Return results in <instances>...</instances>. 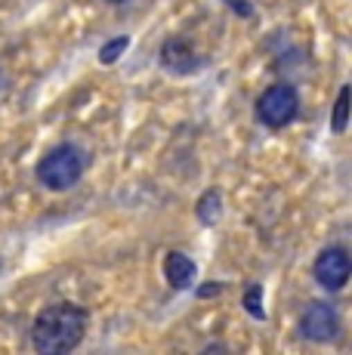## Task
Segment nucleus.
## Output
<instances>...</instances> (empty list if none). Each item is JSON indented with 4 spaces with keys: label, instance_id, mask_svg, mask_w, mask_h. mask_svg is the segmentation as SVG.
<instances>
[{
    "label": "nucleus",
    "instance_id": "nucleus-1",
    "mask_svg": "<svg viewBox=\"0 0 352 355\" xmlns=\"http://www.w3.org/2000/svg\"><path fill=\"white\" fill-rule=\"evenodd\" d=\"M87 309L78 303H53L37 312L31 324V346L40 355H65L84 340Z\"/></svg>",
    "mask_w": 352,
    "mask_h": 355
},
{
    "label": "nucleus",
    "instance_id": "nucleus-2",
    "mask_svg": "<svg viewBox=\"0 0 352 355\" xmlns=\"http://www.w3.org/2000/svg\"><path fill=\"white\" fill-rule=\"evenodd\" d=\"M84 152H80L78 146H71V142H62V146H56L53 152H46L44 158L37 164V180L44 189H50V192H65V189H71L74 182L84 176Z\"/></svg>",
    "mask_w": 352,
    "mask_h": 355
},
{
    "label": "nucleus",
    "instance_id": "nucleus-3",
    "mask_svg": "<svg viewBox=\"0 0 352 355\" xmlns=\"http://www.w3.org/2000/svg\"><path fill=\"white\" fill-rule=\"evenodd\" d=\"M300 114V96L290 84H275L256 99V118L269 130H281Z\"/></svg>",
    "mask_w": 352,
    "mask_h": 355
},
{
    "label": "nucleus",
    "instance_id": "nucleus-4",
    "mask_svg": "<svg viewBox=\"0 0 352 355\" xmlns=\"http://www.w3.org/2000/svg\"><path fill=\"white\" fill-rule=\"evenodd\" d=\"M349 269L352 266H349L346 248H324L322 254L315 257L313 275L324 291H343L349 282Z\"/></svg>",
    "mask_w": 352,
    "mask_h": 355
},
{
    "label": "nucleus",
    "instance_id": "nucleus-5",
    "mask_svg": "<svg viewBox=\"0 0 352 355\" xmlns=\"http://www.w3.org/2000/svg\"><path fill=\"white\" fill-rule=\"evenodd\" d=\"M340 331V322H337V312L334 306L328 303H309L306 312L300 318V334L313 343H328V340L337 337Z\"/></svg>",
    "mask_w": 352,
    "mask_h": 355
},
{
    "label": "nucleus",
    "instance_id": "nucleus-6",
    "mask_svg": "<svg viewBox=\"0 0 352 355\" xmlns=\"http://www.w3.org/2000/svg\"><path fill=\"white\" fill-rule=\"evenodd\" d=\"M161 65L170 74H192L201 68V56L186 37H170L161 46Z\"/></svg>",
    "mask_w": 352,
    "mask_h": 355
},
{
    "label": "nucleus",
    "instance_id": "nucleus-7",
    "mask_svg": "<svg viewBox=\"0 0 352 355\" xmlns=\"http://www.w3.org/2000/svg\"><path fill=\"white\" fill-rule=\"evenodd\" d=\"M195 275H198V269H195V263L186 254L173 250V254L164 257V278H167V284H170V288H176V291L192 288Z\"/></svg>",
    "mask_w": 352,
    "mask_h": 355
},
{
    "label": "nucleus",
    "instance_id": "nucleus-8",
    "mask_svg": "<svg viewBox=\"0 0 352 355\" xmlns=\"http://www.w3.org/2000/svg\"><path fill=\"white\" fill-rule=\"evenodd\" d=\"M220 204H222V198L216 189H211V192H204L198 198V220L204 223V226H213V223L220 220V214H222Z\"/></svg>",
    "mask_w": 352,
    "mask_h": 355
},
{
    "label": "nucleus",
    "instance_id": "nucleus-9",
    "mask_svg": "<svg viewBox=\"0 0 352 355\" xmlns=\"http://www.w3.org/2000/svg\"><path fill=\"white\" fill-rule=\"evenodd\" d=\"M127 46H130V37H127V34H121V37L105 40V44H103V50H99V62H103V65L118 62V59L124 56V50H127Z\"/></svg>",
    "mask_w": 352,
    "mask_h": 355
},
{
    "label": "nucleus",
    "instance_id": "nucleus-10",
    "mask_svg": "<svg viewBox=\"0 0 352 355\" xmlns=\"http://www.w3.org/2000/svg\"><path fill=\"white\" fill-rule=\"evenodd\" d=\"M346 124H349V87H343L337 93V105H334V133H346Z\"/></svg>",
    "mask_w": 352,
    "mask_h": 355
},
{
    "label": "nucleus",
    "instance_id": "nucleus-11",
    "mask_svg": "<svg viewBox=\"0 0 352 355\" xmlns=\"http://www.w3.org/2000/svg\"><path fill=\"white\" fill-rule=\"evenodd\" d=\"M245 309L254 318H266V312H263V288L260 284H250V288L245 291Z\"/></svg>",
    "mask_w": 352,
    "mask_h": 355
},
{
    "label": "nucleus",
    "instance_id": "nucleus-12",
    "mask_svg": "<svg viewBox=\"0 0 352 355\" xmlns=\"http://www.w3.org/2000/svg\"><path fill=\"white\" fill-rule=\"evenodd\" d=\"M108 3H127V0H108Z\"/></svg>",
    "mask_w": 352,
    "mask_h": 355
}]
</instances>
